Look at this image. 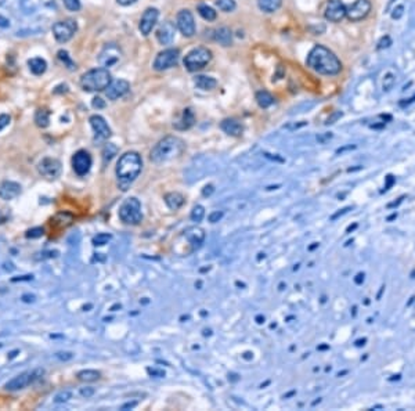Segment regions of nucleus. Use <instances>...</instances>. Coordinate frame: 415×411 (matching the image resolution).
<instances>
[{
	"label": "nucleus",
	"instance_id": "79ce46f5",
	"mask_svg": "<svg viewBox=\"0 0 415 411\" xmlns=\"http://www.w3.org/2000/svg\"><path fill=\"white\" fill-rule=\"evenodd\" d=\"M223 217V212H219V210H214V212H212L210 215H209V221L210 223H216V221H219Z\"/></svg>",
	"mask_w": 415,
	"mask_h": 411
},
{
	"label": "nucleus",
	"instance_id": "423d86ee",
	"mask_svg": "<svg viewBox=\"0 0 415 411\" xmlns=\"http://www.w3.org/2000/svg\"><path fill=\"white\" fill-rule=\"evenodd\" d=\"M44 375V370L43 368H36V370H29V371H25V373L18 374L17 377H14L13 380H10L4 385V389L7 391H21V389H25L28 386L33 385L35 382H38L42 377Z\"/></svg>",
	"mask_w": 415,
	"mask_h": 411
},
{
	"label": "nucleus",
	"instance_id": "a211bd4d",
	"mask_svg": "<svg viewBox=\"0 0 415 411\" xmlns=\"http://www.w3.org/2000/svg\"><path fill=\"white\" fill-rule=\"evenodd\" d=\"M129 90H130L129 82L123 81V79H119V81L111 82V85L105 89V95H107L109 100H118L120 97H123Z\"/></svg>",
	"mask_w": 415,
	"mask_h": 411
},
{
	"label": "nucleus",
	"instance_id": "ea45409f",
	"mask_svg": "<svg viewBox=\"0 0 415 411\" xmlns=\"http://www.w3.org/2000/svg\"><path fill=\"white\" fill-rule=\"evenodd\" d=\"M64 6L68 8L69 11H79L81 10V0H63Z\"/></svg>",
	"mask_w": 415,
	"mask_h": 411
},
{
	"label": "nucleus",
	"instance_id": "0eeeda50",
	"mask_svg": "<svg viewBox=\"0 0 415 411\" xmlns=\"http://www.w3.org/2000/svg\"><path fill=\"white\" fill-rule=\"evenodd\" d=\"M210 60H212L210 50H208L207 47H197V49H193L186 56V58H184V67L190 72H195V71H200L204 67H207Z\"/></svg>",
	"mask_w": 415,
	"mask_h": 411
},
{
	"label": "nucleus",
	"instance_id": "ddd939ff",
	"mask_svg": "<svg viewBox=\"0 0 415 411\" xmlns=\"http://www.w3.org/2000/svg\"><path fill=\"white\" fill-rule=\"evenodd\" d=\"M177 28L186 38H191L195 33V21L189 10H182L177 14Z\"/></svg>",
	"mask_w": 415,
	"mask_h": 411
},
{
	"label": "nucleus",
	"instance_id": "f03ea898",
	"mask_svg": "<svg viewBox=\"0 0 415 411\" xmlns=\"http://www.w3.org/2000/svg\"><path fill=\"white\" fill-rule=\"evenodd\" d=\"M141 169H143V161L137 152L129 151L123 154L116 165V177H118V186L120 190H127L141 173Z\"/></svg>",
	"mask_w": 415,
	"mask_h": 411
},
{
	"label": "nucleus",
	"instance_id": "4468645a",
	"mask_svg": "<svg viewBox=\"0 0 415 411\" xmlns=\"http://www.w3.org/2000/svg\"><path fill=\"white\" fill-rule=\"evenodd\" d=\"M346 6L342 0H328L325 7V18L331 22H339L346 17Z\"/></svg>",
	"mask_w": 415,
	"mask_h": 411
},
{
	"label": "nucleus",
	"instance_id": "f8f14e48",
	"mask_svg": "<svg viewBox=\"0 0 415 411\" xmlns=\"http://www.w3.org/2000/svg\"><path fill=\"white\" fill-rule=\"evenodd\" d=\"M72 166H74V171L78 176L88 175L90 168H92L90 154L85 150H79L78 152H75V155L72 157Z\"/></svg>",
	"mask_w": 415,
	"mask_h": 411
},
{
	"label": "nucleus",
	"instance_id": "58836bf2",
	"mask_svg": "<svg viewBox=\"0 0 415 411\" xmlns=\"http://www.w3.org/2000/svg\"><path fill=\"white\" fill-rule=\"evenodd\" d=\"M42 235H44L43 227H33L25 233L26 238H40Z\"/></svg>",
	"mask_w": 415,
	"mask_h": 411
},
{
	"label": "nucleus",
	"instance_id": "39448f33",
	"mask_svg": "<svg viewBox=\"0 0 415 411\" xmlns=\"http://www.w3.org/2000/svg\"><path fill=\"white\" fill-rule=\"evenodd\" d=\"M119 219L125 224L136 226L140 221L143 220V212H141V204L137 198L130 197L125 200L119 208Z\"/></svg>",
	"mask_w": 415,
	"mask_h": 411
},
{
	"label": "nucleus",
	"instance_id": "5701e85b",
	"mask_svg": "<svg viewBox=\"0 0 415 411\" xmlns=\"http://www.w3.org/2000/svg\"><path fill=\"white\" fill-rule=\"evenodd\" d=\"M214 40L219 44H221V46H224V47L231 46V43H233V33H231V31L228 28H224V26L219 28L217 31L214 32Z\"/></svg>",
	"mask_w": 415,
	"mask_h": 411
},
{
	"label": "nucleus",
	"instance_id": "c03bdc74",
	"mask_svg": "<svg viewBox=\"0 0 415 411\" xmlns=\"http://www.w3.org/2000/svg\"><path fill=\"white\" fill-rule=\"evenodd\" d=\"M8 123H10V116L7 114L0 115V130H3Z\"/></svg>",
	"mask_w": 415,
	"mask_h": 411
},
{
	"label": "nucleus",
	"instance_id": "1a4fd4ad",
	"mask_svg": "<svg viewBox=\"0 0 415 411\" xmlns=\"http://www.w3.org/2000/svg\"><path fill=\"white\" fill-rule=\"evenodd\" d=\"M179 56H180V51L177 49H166V50L161 51L154 61V68L157 71L169 70L176 65L179 61Z\"/></svg>",
	"mask_w": 415,
	"mask_h": 411
},
{
	"label": "nucleus",
	"instance_id": "c756f323",
	"mask_svg": "<svg viewBox=\"0 0 415 411\" xmlns=\"http://www.w3.org/2000/svg\"><path fill=\"white\" fill-rule=\"evenodd\" d=\"M256 102H258L259 107L267 108V107H270L271 104L274 103V97H273L269 92H266V90H260V92L256 93Z\"/></svg>",
	"mask_w": 415,
	"mask_h": 411
},
{
	"label": "nucleus",
	"instance_id": "412c9836",
	"mask_svg": "<svg viewBox=\"0 0 415 411\" xmlns=\"http://www.w3.org/2000/svg\"><path fill=\"white\" fill-rule=\"evenodd\" d=\"M184 237L189 240L190 245H193V249H197V248L201 247V244L205 240V233L204 230L200 227H190L184 231Z\"/></svg>",
	"mask_w": 415,
	"mask_h": 411
},
{
	"label": "nucleus",
	"instance_id": "dca6fc26",
	"mask_svg": "<svg viewBox=\"0 0 415 411\" xmlns=\"http://www.w3.org/2000/svg\"><path fill=\"white\" fill-rule=\"evenodd\" d=\"M158 17H159V11H158L157 8L150 7V8L145 10L143 17L140 19V24H138V29H140V32H141L144 36H148V35L151 33L154 26L157 24Z\"/></svg>",
	"mask_w": 415,
	"mask_h": 411
},
{
	"label": "nucleus",
	"instance_id": "bb28decb",
	"mask_svg": "<svg viewBox=\"0 0 415 411\" xmlns=\"http://www.w3.org/2000/svg\"><path fill=\"white\" fill-rule=\"evenodd\" d=\"M165 203H166V205L170 209L176 210V209L180 208L183 204H184V197L182 194H179V193H169V194L165 196Z\"/></svg>",
	"mask_w": 415,
	"mask_h": 411
},
{
	"label": "nucleus",
	"instance_id": "6e6552de",
	"mask_svg": "<svg viewBox=\"0 0 415 411\" xmlns=\"http://www.w3.org/2000/svg\"><path fill=\"white\" fill-rule=\"evenodd\" d=\"M76 31H78V24L74 19L60 21V22H56L53 25V35H54L57 42H60V43H65V42L71 40L74 38Z\"/></svg>",
	"mask_w": 415,
	"mask_h": 411
},
{
	"label": "nucleus",
	"instance_id": "4c0bfd02",
	"mask_svg": "<svg viewBox=\"0 0 415 411\" xmlns=\"http://www.w3.org/2000/svg\"><path fill=\"white\" fill-rule=\"evenodd\" d=\"M71 398H72V392L65 389V391H61L60 393H57L56 398H54V403H57V405H60V403H65V402H68Z\"/></svg>",
	"mask_w": 415,
	"mask_h": 411
},
{
	"label": "nucleus",
	"instance_id": "72a5a7b5",
	"mask_svg": "<svg viewBox=\"0 0 415 411\" xmlns=\"http://www.w3.org/2000/svg\"><path fill=\"white\" fill-rule=\"evenodd\" d=\"M111 238H112V235L108 234V233H99V234L93 237V245L95 247H103V245L108 244L111 241Z\"/></svg>",
	"mask_w": 415,
	"mask_h": 411
},
{
	"label": "nucleus",
	"instance_id": "f704fd0d",
	"mask_svg": "<svg viewBox=\"0 0 415 411\" xmlns=\"http://www.w3.org/2000/svg\"><path fill=\"white\" fill-rule=\"evenodd\" d=\"M204 216H205V209H204V206H201V205H195L194 208H193V210H191L190 217H191V220L193 221L198 223V221H201L202 219H204Z\"/></svg>",
	"mask_w": 415,
	"mask_h": 411
},
{
	"label": "nucleus",
	"instance_id": "7c9ffc66",
	"mask_svg": "<svg viewBox=\"0 0 415 411\" xmlns=\"http://www.w3.org/2000/svg\"><path fill=\"white\" fill-rule=\"evenodd\" d=\"M101 374L97 370H83L81 373H78V380L82 382H95L100 380Z\"/></svg>",
	"mask_w": 415,
	"mask_h": 411
},
{
	"label": "nucleus",
	"instance_id": "a19ab883",
	"mask_svg": "<svg viewBox=\"0 0 415 411\" xmlns=\"http://www.w3.org/2000/svg\"><path fill=\"white\" fill-rule=\"evenodd\" d=\"M395 78H396V76L393 75V74H388V75L385 76V81H384L385 90H389V89L393 86V83H395Z\"/></svg>",
	"mask_w": 415,
	"mask_h": 411
},
{
	"label": "nucleus",
	"instance_id": "9d476101",
	"mask_svg": "<svg viewBox=\"0 0 415 411\" xmlns=\"http://www.w3.org/2000/svg\"><path fill=\"white\" fill-rule=\"evenodd\" d=\"M371 11V3L370 0H356L352 6L347 7L346 10V17L350 21H361L364 19Z\"/></svg>",
	"mask_w": 415,
	"mask_h": 411
},
{
	"label": "nucleus",
	"instance_id": "2eb2a0df",
	"mask_svg": "<svg viewBox=\"0 0 415 411\" xmlns=\"http://www.w3.org/2000/svg\"><path fill=\"white\" fill-rule=\"evenodd\" d=\"M120 58V49L116 46V44L109 43L107 44L103 51L100 53V57H99V61L100 64L104 67V68H109L112 67L115 64L119 61Z\"/></svg>",
	"mask_w": 415,
	"mask_h": 411
},
{
	"label": "nucleus",
	"instance_id": "aec40b11",
	"mask_svg": "<svg viewBox=\"0 0 415 411\" xmlns=\"http://www.w3.org/2000/svg\"><path fill=\"white\" fill-rule=\"evenodd\" d=\"M175 32H176L175 25L170 21H166L159 26V29L157 31L158 42L161 44H170L175 39Z\"/></svg>",
	"mask_w": 415,
	"mask_h": 411
},
{
	"label": "nucleus",
	"instance_id": "473e14b6",
	"mask_svg": "<svg viewBox=\"0 0 415 411\" xmlns=\"http://www.w3.org/2000/svg\"><path fill=\"white\" fill-rule=\"evenodd\" d=\"M216 6L219 7V10L224 13H231L235 10V1L234 0H216Z\"/></svg>",
	"mask_w": 415,
	"mask_h": 411
},
{
	"label": "nucleus",
	"instance_id": "2f4dec72",
	"mask_svg": "<svg viewBox=\"0 0 415 411\" xmlns=\"http://www.w3.org/2000/svg\"><path fill=\"white\" fill-rule=\"evenodd\" d=\"M198 13H200L202 18L207 19V21L216 19V11L210 6H208V4H200L198 6Z\"/></svg>",
	"mask_w": 415,
	"mask_h": 411
},
{
	"label": "nucleus",
	"instance_id": "f3484780",
	"mask_svg": "<svg viewBox=\"0 0 415 411\" xmlns=\"http://www.w3.org/2000/svg\"><path fill=\"white\" fill-rule=\"evenodd\" d=\"M89 122H90V125H92L93 130H95L96 139L97 140H107L111 136V129H109L108 123L103 116L93 115V116H90Z\"/></svg>",
	"mask_w": 415,
	"mask_h": 411
},
{
	"label": "nucleus",
	"instance_id": "7ed1b4c3",
	"mask_svg": "<svg viewBox=\"0 0 415 411\" xmlns=\"http://www.w3.org/2000/svg\"><path fill=\"white\" fill-rule=\"evenodd\" d=\"M183 148H184V144L182 140L179 137L168 136L152 148L150 158L154 164H164V162H168L170 159L179 157L182 154Z\"/></svg>",
	"mask_w": 415,
	"mask_h": 411
},
{
	"label": "nucleus",
	"instance_id": "cd10ccee",
	"mask_svg": "<svg viewBox=\"0 0 415 411\" xmlns=\"http://www.w3.org/2000/svg\"><path fill=\"white\" fill-rule=\"evenodd\" d=\"M258 4L264 13H274L281 7L283 0H258Z\"/></svg>",
	"mask_w": 415,
	"mask_h": 411
},
{
	"label": "nucleus",
	"instance_id": "f257e3e1",
	"mask_svg": "<svg viewBox=\"0 0 415 411\" xmlns=\"http://www.w3.org/2000/svg\"><path fill=\"white\" fill-rule=\"evenodd\" d=\"M309 68L321 75H338L342 70V63L332 51L324 46H314L306 60Z\"/></svg>",
	"mask_w": 415,
	"mask_h": 411
},
{
	"label": "nucleus",
	"instance_id": "a878e982",
	"mask_svg": "<svg viewBox=\"0 0 415 411\" xmlns=\"http://www.w3.org/2000/svg\"><path fill=\"white\" fill-rule=\"evenodd\" d=\"M28 65H29V70H31L32 74H35V75H43L47 70V63L40 57L31 58L28 61Z\"/></svg>",
	"mask_w": 415,
	"mask_h": 411
},
{
	"label": "nucleus",
	"instance_id": "6ab92c4d",
	"mask_svg": "<svg viewBox=\"0 0 415 411\" xmlns=\"http://www.w3.org/2000/svg\"><path fill=\"white\" fill-rule=\"evenodd\" d=\"M21 194V186L15 182L4 180L0 183V198L4 201H11Z\"/></svg>",
	"mask_w": 415,
	"mask_h": 411
},
{
	"label": "nucleus",
	"instance_id": "09e8293b",
	"mask_svg": "<svg viewBox=\"0 0 415 411\" xmlns=\"http://www.w3.org/2000/svg\"><path fill=\"white\" fill-rule=\"evenodd\" d=\"M136 406H137V402H132V403H126V405H123L122 406V409H120V410H129V409H130V410H132L133 407H136Z\"/></svg>",
	"mask_w": 415,
	"mask_h": 411
},
{
	"label": "nucleus",
	"instance_id": "20e7f679",
	"mask_svg": "<svg viewBox=\"0 0 415 411\" xmlns=\"http://www.w3.org/2000/svg\"><path fill=\"white\" fill-rule=\"evenodd\" d=\"M112 76L107 68H96L81 78V86L86 92H103L111 85Z\"/></svg>",
	"mask_w": 415,
	"mask_h": 411
},
{
	"label": "nucleus",
	"instance_id": "8fccbe9b",
	"mask_svg": "<svg viewBox=\"0 0 415 411\" xmlns=\"http://www.w3.org/2000/svg\"><path fill=\"white\" fill-rule=\"evenodd\" d=\"M118 3H119L120 6H130V4H133L136 0H116Z\"/></svg>",
	"mask_w": 415,
	"mask_h": 411
},
{
	"label": "nucleus",
	"instance_id": "393cba45",
	"mask_svg": "<svg viewBox=\"0 0 415 411\" xmlns=\"http://www.w3.org/2000/svg\"><path fill=\"white\" fill-rule=\"evenodd\" d=\"M216 79L212 78V76H207V75H198L195 78V86L201 90H212V89L216 88Z\"/></svg>",
	"mask_w": 415,
	"mask_h": 411
},
{
	"label": "nucleus",
	"instance_id": "de8ad7c7",
	"mask_svg": "<svg viewBox=\"0 0 415 411\" xmlns=\"http://www.w3.org/2000/svg\"><path fill=\"white\" fill-rule=\"evenodd\" d=\"M403 10H404V7L399 6L396 10H395V13L392 14V17H393V18H400L403 15Z\"/></svg>",
	"mask_w": 415,
	"mask_h": 411
},
{
	"label": "nucleus",
	"instance_id": "c85d7f7f",
	"mask_svg": "<svg viewBox=\"0 0 415 411\" xmlns=\"http://www.w3.org/2000/svg\"><path fill=\"white\" fill-rule=\"evenodd\" d=\"M35 123L39 127H47L50 125V112L46 108H39L35 112Z\"/></svg>",
	"mask_w": 415,
	"mask_h": 411
},
{
	"label": "nucleus",
	"instance_id": "49530a36",
	"mask_svg": "<svg viewBox=\"0 0 415 411\" xmlns=\"http://www.w3.org/2000/svg\"><path fill=\"white\" fill-rule=\"evenodd\" d=\"M56 356L60 360H71V359L74 357L72 353H68V352H60V353H57Z\"/></svg>",
	"mask_w": 415,
	"mask_h": 411
},
{
	"label": "nucleus",
	"instance_id": "c9c22d12",
	"mask_svg": "<svg viewBox=\"0 0 415 411\" xmlns=\"http://www.w3.org/2000/svg\"><path fill=\"white\" fill-rule=\"evenodd\" d=\"M57 56H58V58H60V60L63 61L65 67H68V70H75L76 65H75V63H74V61L71 60V57H69L68 51L60 50V51H58V54H57Z\"/></svg>",
	"mask_w": 415,
	"mask_h": 411
},
{
	"label": "nucleus",
	"instance_id": "9b49d317",
	"mask_svg": "<svg viewBox=\"0 0 415 411\" xmlns=\"http://www.w3.org/2000/svg\"><path fill=\"white\" fill-rule=\"evenodd\" d=\"M38 171L46 179H57L61 175V162L56 158H43L38 164Z\"/></svg>",
	"mask_w": 415,
	"mask_h": 411
},
{
	"label": "nucleus",
	"instance_id": "b1692460",
	"mask_svg": "<svg viewBox=\"0 0 415 411\" xmlns=\"http://www.w3.org/2000/svg\"><path fill=\"white\" fill-rule=\"evenodd\" d=\"M194 120L195 118L193 111H191L190 108H187V109L183 111L182 119L175 123V127H176V129H180V130H186V129H189V127H191L194 125Z\"/></svg>",
	"mask_w": 415,
	"mask_h": 411
},
{
	"label": "nucleus",
	"instance_id": "e433bc0d",
	"mask_svg": "<svg viewBox=\"0 0 415 411\" xmlns=\"http://www.w3.org/2000/svg\"><path fill=\"white\" fill-rule=\"evenodd\" d=\"M116 151H118V148L113 146V144H111V143H108L107 146L104 147V151H103V158H104V162H109L111 159H112V157L116 154Z\"/></svg>",
	"mask_w": 415,
	"mask_h": 411
},
{
	"label": "nucleus",
	"instance_id": "a18cd8bd",
	"mask_svg": "<svg viewBox=\"0 0 415 411\" xmlns=\"http://www.w3.org/2000/svg\"><path fill=\"white\" fill-rule=\"evenodd\" d=\"M81 395H82L83 398H90V396L95 395V388H82L81 389Z\"/></svg>",
	"mask_w": 415,
	"mask_h": 411
},
{
	"label": "nucleus",
	"instance_id": "4be33fe9",
	"mask_svg": "<svg viewBox=\"0 0 415 411\" xmlns=\"http://www.w3.org/2000/svg\"><path fill=\"white\" fill-rule=\"evenodd\" d=\"M221 130L227 133L228 136H241L244 132V127L235 119H224L220 123Z\"/></svg>",
	"mask_w": 415,
	"mask_h": 411
},
{
	"label": "nucleus",
	"instance_id": "37998d69",
	"mask_svg": "<svg viewBox=\"0 0 415 411\" xmlns=\"http://www.w3.org/2000/svg\"><path fill=\"white\" fill-rule=\"evenodd\" d=\"M92 105L95 108H97V109H100V108L105 107V102H104L101 97H95L93 102H92Z\"/></svg>",
	"mask_w": 415,
	"mask_h": 411
}]
</instances>
